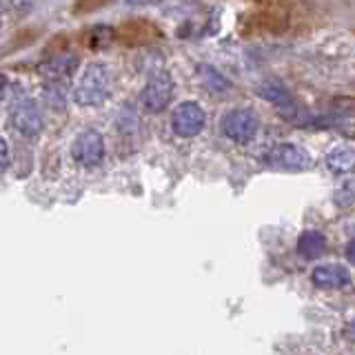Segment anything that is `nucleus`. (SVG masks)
I'll list each match as a JSON object with an SVG mask.
<instances>
[{
	"instance_id": "6e6552de",
	"label": "nucleus",
	"mask_w": 355,
	"mask_h": 355,
	"mask_svg": "<svg viewBox=\"0 0 355 355\" xmlns=\"http://www.w3.org/2000/svg\"><path fill=\"white\" fill-rule=\"evenodd\" d=\"M258 92L264 100H269L271 105H275V109L280 111L284 118H295L297 105H295L293 96L288 94V89L280 80H266L260 85Z\"/></svg>"
},
{
	"instance_id": "1a4fd4ad",
	"label": "nucleus",
	"mask_w": 355,
	"mask_h": 355,
	"mask_svg": "<svg viewBox=\"0 0 355 355\" xmlns=\"http://www.w3.org/2000/svg\"><path fill=\"white\" fill-rule=\"evenodd\" d=\"M311 280L320 288H344L351 284V273L342 264H320L311 273Z\"/></svg>"
},
{
	"instance_id": "9b49d317",
	"label": "nucleus",
	"mask_w": 355,
	"mask_h": 355,
	"mask_svg": "<svg viewBox=\"0 0 355 355\" xmlns=\"http://www.w3.org/2000/svg\"><path fill=\"white\" fill-rule=\"evenodd\" d=\"M324 251H327V238L322 231L309 229L297 238V253L302 255L304 260H315Z\"/></svg>"
},
{
	"instance_id": "f3484780",
	"label": "nucleus",
	"mask_w": 355,
	"mask_h": 355,
	"mask_svg": "<svg viewBox=\"0 0 355 355\" xmlns=\"http://www.w3.org/2000/svg\"><path fill=\"white\" fill-rule=\"evenodd\" d=\"M5 87H7V78H5L3 73H0V92H3Z\"/></svg>"
},
{
	"instance_id": "f257e3e1",
	"label": "nucleus",
	"mask_w": 355,
	"mask_h": 355,
	"mask_svg": "<svg viewBox=\"0 0 355 355\" xmlns=\"http://www.w3.org/2000/svg\"><path fill=\"white\" fill-rule=\"evenodd\" d=\"M111 85H114V80H111L109 67L103 62H92L78 80L73 98L83 107H100L109 98Z\"/></svg>"
},
{
	"instance_id": "f8f14e48",
	"label": "nucleus",
	"mask_w": 355,
	"mask_h": 355,
	"mask_svg": "<svg viewBox=\"0 0 355 355\" xmlns=\"http://www.w3.org/2000/svg\"><path fill=\"white\" fill-rule=\"evenodd\" d=\"M78 69V55L73 53H62L51 58L47 64L42 67V73L49 78V80H64Z\"/></svg>"
},
{
	"instance_id": "39448f33",
	"label": "nucleus",
	"mask_w": 355,
	"mask_h": 355,
	"mask_svg": "<svg viewBox=\"0 0 355 355\" xmlns=\"http://www.w3.org/2000/svg\"><path fill=\"white\" fill-rule=\"evenodd\" d=\"M71 158L80 166H87V169L98 166L100 162L105 160V140H103V136H100V133L94 131V129L83 131L80 136L73 140Z\"/></svg>"
},
{
	"instance_id": "423d86ee",
	"label": "nucleus",
	"mask_w": 355,
	"mask_h": 355,
	"mask_svg": "<svg viewBox=\"0 0 355 355\" xmlns=\"http://www.w3.org/2000/svg\"><path fill=\"white\" fill-rule=\"evenodd\" d=\"M205 122H207L205 111L198 103H193V100H187V103L178 105L171 116V127L180 138L198 136V133L205 129Z\"/></svg>"
},
{
	"instance_id": "f03ea898",
	"label": "nucleus",
	"mask_w": 355,
	"mask_h": 355,
	"mask_svg": "<svg viewBox=\"0 0 355 355\" xmlns=\"http://www.w3.org/2000/svg\"><path fill=\"white\" fill-rule=\"evenodd\" d=\"M264 162L273 166V169L282 171H306L313 166L311 153L297 144H275L264 155Z\"/></svg>"
},
{
	"instance_id": "20e7f679",
	"label": "nucleus",
	"mask_w": 355,
	"mask_h": 355,
	"mask_svg": "<svg viewBox=\"0 0 355 355\" xmlns=\"http://www.w3.org/2000/svg\"><path fill=\"white\" fill-rule=\"evenodd\" d=\"M258 127H260V120L251 109H233L222 118V133H225L229 140L240 142V144L253 140L255 133H258Z\"/></svg>"
},
{
	"instance_id": "4468645a",
	"label": "nucleus",
	"mask_w": 355,
	"mask_h": 355,
	"mask_svg": "<svg viewBox=\"0 0 355 355\" xmlns=\"http://www.w3.org/2000/svg\"><path fill=\"white\" fill-rule=\"evenodd\" d=\"M7 164H9V149H7L5 138H0V171H5Z\"/></svg>"
},
{
	"instance_id": "dca6fc26",
	"label": "nucleus",
	"mask_w": 355,
	"mask_h": 355,
	"mask_svg": "<svg viewBox=\"0 0 355 355\" xmlns=\"http://www.w3.org/2000/svg\"><path fill=\"white\" fill-rule=\"evenodd\" d=\"M349 336H351V338H355V318L351 320V324H349Z\"/></svg>"
},
{
	"instance_id": "0eeeda50",
	"label": "nucleus",
	"mask_w": 355,
	"mask_h": 355,
	"mask_svg": "<svg viewBox=\"0 0 355 355\" xmlns=\"http://www.w3.org/2000/svg\"><path fill=\"white\" fill-rule=\"evenodd\" d=\"M11 125H14L22 136H38L42 131V114L40 107L33 103L31 98H18L14 105H11Z\"/></svg>"
},
{
	"instance_id": "2eb2a0df",
	"label": "nucleus",
	"mask_w": 355,
	"mask_h": 355,
	"mask_svg": "<svg viewBox=\"0 0 355 355\" xmlns=\"http://www.w3.org/2000/svg\"><path fill=\"white\" fill-rule=\"evenodd\" d=\"M347 258H349V262H353L355 264V240L349 244V247H347Z\"/></svg>"
},
{
	"instance_id": "7ed1b4c3",
	"label": "nucleus",
	"mask_w": 355,
	"mask_h": 355,
	"mask_svg": "<svg viewBox=\"0 0 355 355\" xmlns=\"http://www.w3.org/2000/svg\"><path fill=\"white\" fill-rule=\"evenodd\" d=\"M171 98H173V78L166 71L153 73L140 92V103L151 114L164 111L166 105L171 103Z\"/></svg>"
},
{
	"instance_id": "ddd939ff",
	"label": "nucleus",
	"mask_w": 355,
	"mask_h": 355,
	"mask_svg": "<svg viewBox=\"0 0 355 355\" xmlns=\"http://www.w3.org/2000/svg\"><path fill=\"white\" fill-rule=\"evenodd\" d=\"M198 73H200V80L207 85V89H214V92H227L229 89V80L222 73H218L214 67L202 64L198 69Z\"/></svg>"
},
{
	"instance_id": "9d476101",
	"label": "nucleus",
	"mask_w": 355,
	"mask_h": 355,
	"mask_svg": "<svg viewBox=\"0 0 355 355\" xmlns=\"http://www.w3.org/2000/svg\"><path fill=\"white\" fill-rule=\"evenodd\" d=\"M324 164L329 166V171H333L336 175H347L355 171V149L349 147V144H340V147H333L327 158Z\"/></svg>"
}]
</instances>
